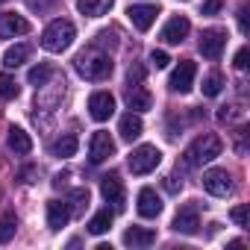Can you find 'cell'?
I'll list each match as a JSON object with an SVG mask.
<instances>
[{
	"instance_id": "cell-1",
	"label": "cell",
	"mask_w": 250,
	"mask_h": 250,
	"mask_svg": "<svg viewBox=\"0 0 250 250\" xmlns=\"http://www.w3.org/2000/svg\"><path fill=\"white\" fill-rule=\"evenodd\" d=\"M74 65H77V74H80L83 80H91V83H103V80H109V77H112V68H115L112 56L103 53L100 47H88V50H83V53L77 56Z\"/></svg>"
},
{
	"instance_id": "cell-2",
	"label": "cell",
	"mask_w": 250,
	"mask_h": 250,
	"mask_svg": "<svg viewBox=\"0 0 250 250\" xmlns=\"http://www.w3.org/2000/svg\"><path fill=\"white\" fill-rule=\"evenodd\" d=\"M221 150H224V142H221L215 133L197 136V139L186 147V153H183V168H188V171H191V168H200V165L218 159Z\"/></svg>"
},
{
	"instance_id": "cell-3",
	"label": "cell",
	"mask_w": 250,
	"mask_h": 250,
	"mask_svg": "<svg viewBox=\"0 0 250 250\" xmlns=\"http://www.w3.org/2000/svg\"><path fill=\"white\" fill-rule=\"evenodd\" d=\"M74 39H77V27H74L68 18H56V21H50V24L44 27V33H42V47H44L47 53H65V50L74 44Z\"/></svg>"
},
{
	"instance_id": "cell-4",
	"label": "cell",
	"mask_w": 250,
	"mask_h": 250,
	"mask_svg": "<svg viewBox=\"0 0 250 250\" xmlns=\"http://www.w3.org/2000/svg\"><path fill=\"white\" fill-rule=\"evenodd\" d=\"M159 162H162V150H159L156 145H142V147H136V150L130 153V171H133L136 177H145V174L156 171Z\"/></svg>"
},
{
	"instance_id": "cell-5",
	"label": "cell",
	"mask_w": 250,
	"mask_h": 250,
	"mask_svg": "<svg viewBox=\"0 0 250 250\" xmlns=\"http://www.w3.org/2000/svg\"><path fill=\"white\" fill-rule=\"evenodd\" d=\"M203 188L212 197H227V194H232V177L227 174V168H209L203 174Z\"/></svg>"
},
{
	"instance_id": "cell-6",
	"label": "cell",
	"mask_w": 250,
	"mask_h": 250,
	"mask_svg": "<svg viewBox=\"0 0 250 250\" xmlns=\"http://www.w3.org/2000/svg\"><path fill=\"white\" fill-rule=\"evenodd\" d=\"M194 77H197V65H194L191 59H183V62L174 68V74H171L168 85H171V91H177V94H186V91H191V85H194Z\"/></svg>"
},
{
	"instance_id": "cell-7",
	"label": "cell",
	"mask_w": 250,
	"mask_h": 250,
	"mask_svg": "<svg viewBox=\"0 0 250 250\" xmlns=\"http://www.w3.org/2000/svg\"><path fill=\"white\" fill-rule=\"evenodd\" d=\"M100 194L106 203H112V209H124V203H127V194H124V183L118 174H106L100 180Z\"/></svg>"
},
{
	"instance_id": "cell-8",
	"label": "cell",
	"mask_w": 250,
	"mask_h": 250,
	"mask_svg": "<svg viewBox=\"0 0 250 250\" xmlns=\"http://www.w3.org/2000/svg\"><path fill=\"white\" fill-rule=\"evenodd\" d=\"M127 15H130V21H133V27H136V30L147 33V30L156 24L159 6H153V3H133V6L127 9Z\"/></svg>"
},
{
	"instance_id": "cell-9",
	"label": "cell",
	"mask_w": 250,
	"mask_h": 250,
	"mask_svg": "<svg viewBox=\"0 0 250 250\" xmlns=\"http://www.w3.org/2000/svg\"><path fill=\"white\" fill-rule=\"evenodd\" d=\"M224 44H227V33L224 30H203L200 33V42H197V47H200V53L206 56V59H218L221 56V50H224Z\"/></svg>"
},
{
	"instance_id": "cell-10",
	"label": "cell",
	"mask_w": 250,
	"mask_h": 250,
	"mask_svg": "<svg viewBox=\"0 0 250 250\" xmlns=\"http://www.w3.org/2000/svg\"><path fill=\"white\" fill-rule=\"evenodd\" d=\"M112 153H115V139H112L109 133L97 130V133L91 136V145H88V159H91L94 165H100V162H106Z\"/></svg>"
},
{
	"instance_id": "cell-11",
	"label": "cell",
	"mask_w": 250,
	"mask_h": 250,
	"mask_svg": "<svg viewBox=\"0 0 250 250\" xmlns=\"http://www.w3.org/2000/svg\"><path fill=\"white\" fill-rule=\"evenodd\" d=\"M88 115L94 121H109L115 115V97L109 91H94L88 97Z\"/></svg>"
},
{
	"instance_id": "cell-12",
	"label": "cell",
	"mask_w": 250,
	"mask_h": 250,
	"mask_svg": "<svg viewBox=\"0 0 250 250\" xmlns=\"http://www.w3.org/2000/svg\"><path fill=\"white\" fill-rule=\"evenodd\" d=\"M27 33H30V21L24 15L0 12V39H15V36H27Z\"/></svg>"
},
{
	"instance_id": "cell-13",
	"label": "cell",
	"mask_w": 250,
	"mask_h": 250,
	"mask_svg": "<svg viewBox=\"0 0 250 250\" xmlns=\"http://www.w3.org/2000/svg\"><path fill=\"white\" fill-rule=\"evenodd\" d=\"M188 30H191L188 18H186V15H174V18L162 27V36H159V39H162L165 44H180V42L188 36Z\"/></svg>"
},
{
	"instance_id": "cell-14",
	"label": "cell",
	"mask_w": 250,
	"mask_h": 250,
	"mask_svg": "<svg viewBox=\"0 0 250 250\" xmlns=\"http://www.w3.org/2000/svg\"><path fill=\"white\" fill-rule=\"evenodd\" d=\"M136 209H139V215L142 218H159V212H162V197L156 194V188H142L139 191V197H136Z\"/></svg>"
},
{
	"instance_id": "cell-15",
	"label": "cell",
	"mask_w": 250,
	"mask_h": 250,
	"mask_svg": "<svg viewBox=\"0 0 250 250\" xmlns=\"http://www.w3.org/2000/svg\"><path fill=\"white\" fill-rule=\"evenodd\" d=\"M118 133L124 142H136L142 133H145V124H142V115L139 112H127V115H121L118 121Z\"/></svg>"
},
{
	"instance_id": "cell-16",
	"label": "cell",
	"mask_w": 250,
	"mask_h": 250,
	"mask_svg": "<svg viewBox=\"0 0 250 250\" xmlns=\"http://www.w3.org/2000/svg\"><path fill=\"white\" fill-rule=\"evenodd\" d=\"M177 232H186V235H194L200 229V215H197V206H183L171 224Z\"/></svg>"
},
{
	"instance_id": "cell-17",
	"label": "cell",
	"mask_w": 250,
	"mask_h": 250,
	"mask_svg": "<svg viewBox=\"0 0 250 250\" xmlns=\"http://www.w3.org/2000/svg\"><path fill=\"white\" fill-rule=\"evenodd\" d=\"M127 106H130V112H147L153 106V97L142 83H133L127 88Z\"/></svg>"
},
{
	"instance_id": "cell-18",
	"label": "cell",
	"mask_w": 250,
	"mask_h": 250,
	"mask_svg": "<svg viewBox=\"0 0 250 250\" xmlns=\"http://www.w3.org/2000/svg\"><path fill=\"white\" fill-rule=\"evenodd\" d=\"M6 147L15 153V156H27L33 150V139L30 133H24L21 127H9V136H6Z\"/></svg>"
},
{
	"instance_id": "cell-19",
	"label": "cell",
	"mask_w": 250,
	"mask_h": 250,
	"mask_svg": "<svg viewBox=\"0 0 250 250\" xmlns=\"http://www.w3.org/2000/svg\"><path fill=\"white\" fill-rule=\"evenodd\" d=\"M68 221H71L68 203L50 200V203H47V227H50V229H62V227H68Z\"/></svg>"
},
{
	"instance_id": "cell-20",
	"label": "cell",
	"mask_w": 250,
	"mask_h": 250,
	"mask_svg": "<svg viewBox=\"0 0 250 250\" xmlns=\"http://www.w3.org/2000/svg\"><path fill=\"white\" fill-rule=\"evenodd\" d=\"M153 241H156V232L147 227H130L124 232V244H130V247H150Z\"/></svg>"
},
{
	"instance_id": "cell-21",
	"label": "cell",
	"mask_w": 250,
	"mask_h": 250,
	"mask_svg": "<svg viewBox=\"0 0 250 250\" xmlns=\"http://www.w3.org/2000/svg\"><path fill=\"white\" fill-rule=\"evenodd\" d=\"M115 6V0H77V9L85 18H100Z\"/></svg>"
},
{
	"instance_id": "cell-22",
	"label": "cell",
	"mask_w": 250,
	"mask_h": 250,
	"mask_svg": "<svg viewBox=\"0 0 250 250\" xmlns=\"http://www.w3.org/2000/svg\"><path fill=\"white\" fill-rule=\"evenodd\" d=\"M77 147H80L77 136H74V133H65V136H59V139L50 145V153H53L56 159H68V156L77 153Z\"/></svg>"
},
{
	"instance_id": "cell-23",
	"label": "cell",
	"mask_w": 250,
	"mask_h": 250,
	"mask_svg": "<svg viewBox=\"0 0 250 250\" xmlns=\"http://www.w3.org/2000/svg\"><path fill=\"white\" fill-rule=\"evenodd\" d=\"M112 221H115V212H112V209L106 206V209L94 212V218L88 221V232H91V235H103V232H109Z\"/></svg>"
},
{
	"instance_id": "cell-24",
	"label": "cell",
	"mask_w": 250,
	"mask_h": 250,
	"mask_svg": "<svg viewBox=\"0 0 250 250\" xmlns=\"http://www.w3.org/2000/svg\"><path fill=\"white\" fill-rule=\"evenodd\" d=\"M30 59V44H15V47H9L6 53H3V65L6 68H18V65H24Z\"/></svg>"
},
{
	"instance_id": "cell-25",
	"label": "cell",
	"mask_w": 250,
	"mask_h": 250,
	"mask_svg": "<svg viewBox=\"0 0 250 250\" xmlns=\"http://www.w3.org/2000/svg\"><path fill=\"white\" fill-rule=\"evenodd\" d=\"M88 197H91V194H88V188H74V191H71V197H68V209H71V218H74V215L80 218V215L88 209Z\"/></svg>"
},
{
	"instance_id": "cell-26",
	"label": "cell",
	"mask_w": 250,
	"mask_h": 250,
	"mask_svg": "<svg viewBox=\"0 0 250 250\" xmlns=\"http://www.w3.org/2000/svg\"><path fill=\"white\" fill-rule=\"evenodd\" d=\"M53 77V68L47 65V62H42V65H36V68H30V74H27V80H30V85H47V80Z\"/></svg>"
},
{
	"instance_id": "cell-27",
	"label": "cell",
	"mask_w": 250,
	"mask_h": 250,
	"mask_svg": "<svg viewBox=\"0 0 250 250\" xmlns=\"http://www.w3.org/2000/svg\"><path fill=\"white\" fill-rule=\"evenodd\" d=\"M15 229H18V218L15 212H6L0 218V244H6L9 238H15Z\"/></svg>"
},
{
	"instance_id": "cell-28",
	"label": "cell",
	"mask_w": 250,
	"mask_h": 250,
	"mask_svg": "<svg viewBox=\"0 0 250 250\" xmlns=\"http://www.w3.org/2000/svg\"><path fill=\"white\" fill-rule=\"evenodd\" d=\"M18 83L9 77V74H0V100H15L18 97Z\"/></svg>"
},
{
	"instance_id": "cell-29",
	"label": "cell",
	"mask_w": 250,
	"mask_h": 250,
	"mask_svg": "<svg viewBox=\"0 0 250 250\" xmlns=\"http://www.w3.org/2000/svg\"><path fill=\"white\" fill-rule=\"evenodd\" d=\"M221 88H224V77H221L218 71H212V74L203 80V94H206V97H218Z\"/></svg>"
},
{
	"instance_id": "cell-30",
	"label": "cell",
	"mask_w": 250,
	"mask_h": 250,
	"mask_svg": "<svg viewBox=\"0 0 250 250\" xmlns=\"http://www.w3.org/2000/svg\"><path fill=\"white\" fill-rule=\"evenodd\" d=\"M150 62H153V68H168L171 65V56L165 50H153L150 53Z\"/></svg>"
},
{
	"instance_id": "cell-31",
	"label": "cell",
	"mask_w": 250,
	"mask_h": 250,
	"mask_svg": "<svg viewBox=\"0 0 250 250\" xmlns=\"http://www.w3.org/2000/svg\"><path fill=\"white\" fill-rule=\"evenodd\" d=\"M229 218H232L238 227H247V206H235V209L229 212Z\"/></svg>"
},
{
	"instance_id": "cell-32",
	"label": "cell",
	"mask_w": 250,
	"mask_h": 250,
	"mask_svg": "<svg viewBox=\"0 0 250 250\" xmlns=\"http://www.w3.org/2000/svg\"><path fill=\"white\" fill-rule=\"evenodd\" d=\"M247 9H250L247 3H241V6H238V30H241L244 36H247V30H250V27H247Z\"/></svg>"
},
{
	"instance_id": "cell-33",
	"label": "cell",
	"mask_w": 250,
	"mask_h": 250,
	"mask_svg": "<svg viewBox=\"0 0 250 250\" xmlns=\"http://www.w3.org/2000/svg\"><path fill=\"white\" fill-rule=\"evenodd\" d=\"M127 77H130V85H133V83H142V80H145V68H142V65H130V74H127Z\"/></svg>"
},
{
	"instance_id": "cell-34",
	"label": "cell",
	"mask_w": 250,
	"mask_h": 250,
	"mask_svg": "<svg viewBox=\"0 0 250 250\" xmlns=\"http://www.w3.org/2000/svg\"><path fill=\"white\" fill-rule=\"evenodd\" d=\"M238 71H244L247 68V47H238V53H235V62H232Z\"/></svg>"
},
{
	"instance_id": "cell-35",
	"label": "cell",
	"mask_w": 250,
	"mask_h": 250,
	"mask_svg": "<svg viewBox=\"0 0 250 250\" xmlns=\"http://www.w3.org/2000/svg\"><path fill=\"white\" fill-rule=\"evenodd\" d=\"M221 12V0H206L203 3V15H218Z\"/></svg>"
},
{
	"instance_id": "cell-36",
	"label": "cell",
	"mask_w": 250,
	"mask_h": 250,
	"mask_svg": "<svg viewBox=\"0 0 250 250\" xmlns=\"http://www.w3.org/2000/svg\"><path fill=\"white\" fill-rule=\"evenodd\" d=\"M165 188H168L171 194H177V191L183 188V183H177V177H165Z\"/></svg>"
},
{
	"instance_id": "cell-37",
	"label": "cell",
	"mask_w": 250,
	"mask_h": 250,
	"mask_svg": "<svg viewBox=\"0 0 250 250\" xmlns=\"http://www.w3.org/2000/svg\"><path fill=\"white\" fill-rule=\"evenodd\" d=\"M33 174H36V168H24V171H21V183H33V180H30Z\"/></svg>"
},
{
	"instance_id": "cell-38",
	"label": "cell",
	"mask_w": 250,
	"mask_h": 250,
	"mask_svg": "<svg viewBox=\"0 0 250 250\" xmlns=\"http://www.w3.org/2000/svg\"><path fill=\"white\" fill-rule=\"evenodd\" d=\"M65 180H68V174H56V177H53V186H56V188L65 186Z\"/></svg>"
},
{
	"instance_id": "cell-39",
	"label": "cell",
	"mask_w": 250,
	"mask_h": 250,
	"mask_svg": "<svg viewBox=\"0 0 250 250\" xmlns=\"http://www.w3.org/2000/svg\"><path fill=\"white\" fill-rule=\"evenodd\" d=\"M0 3H6V0H0Z\"/></svg>"
}]
</instances>
